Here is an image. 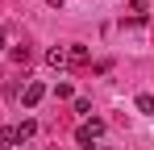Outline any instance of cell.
<instances>
[{"instance_id": "cell-1", "label": "cell", "mask_w": 154, "mask_h": 150, "mask_svg": "<svg viewBox=\"0 0 154 150\" xmlns=\"http://www.w3.org/2000/svg\"><path fill=\"white\" fill-rule=\"evenodd\" d=\"M100 138H104V121H100V117H88V121L75 129V142H79L83 150H92L96 142H100Z\"/></svg>"}, {"instance_id": "cell-2", "label": "cell", "mask_w": 154, "mask_h": 150, "mask_svg": "<svg viewBox=\"0 0 154 150\" xmlns=\"http://www.w3.org/2000/svg\"><path fill=\"white\" fill-rule=\"evenodd\" d=\"M42 96H46V83H38V79H29L25 92H21V100H25V108H33V104H42Z\"/></svg>"}, {"instance_id": "cell-3", "label": "cell", "mask_w": 154, "mask_h": 150, "mask_svg": "<svg viewBox=\"0 0 154 150\" xmlns=\"http://www.w3.org/2000/svg\"><path fill=\"white\" fill-rule=\"evenodd\" d=\"M46 63H50L54 71H63V67H71V58H67V46H54V50H46Z\"/></svg>"}, {"instance_id": "cell-4", "label": "cell", "mask_w": 154, "mask_h": 150, "mask_svg": "<svg viewBox=\"0 0 154 150\" xmlns=\"http://www.w3.org/2000/svg\"><path fill=\"white\" fill-rule=\"evenodd\" d=\"M0 150H21V138H17V129H13V125H4V129H0Z\"/></svg>"}, {"instance_id": "cell-5", "label": "cell", "mask_w": 154, "mask_h": 150, "mask_svg": "<svg viewBox=\"0 0 154 150\" xmlns=\"http://www.w3.org/2000/svg\"><path fill=\"white\" fill-rule=\"evenodd\" d=\"M13 129H17V138H21V142H29V138L38 133V121H33V117H25V121H21V125H13Z\"/></svg>"}, {"instance_id": "cell-6", "label": "cell", "mask_w": 154, "mask_h": 150, "mask_svg": "<svg viewBox=\"0 0 154 150\" xmlns=\"http://www.w3.org/2000/svg\"><path fill=\"white\" fill-rule=\"evenodd\" d=\"M129 8H133V21H146V13H150V0H129Z\"/></svg>"}, {"instance_id": "cell-7", "label": "cell", "mask_w": 154, "mask_h": 150, "mask_svg": "<svg viewBox=\"0 0 154 150\" xmlns=\"http://www.w3.org/2000/svg\"><path fill=\"white\" fill-rule=\"evenodd\" d=\"M54 96L58 100H75V88H71L67 79H58V83H54Z\"/></svg>"}, {"instance_id": "cell-8", "label": "cell", "mask_w": 154, "mask_h": 150, "mask_svg": "<svg viewBox=\"0 0 154 150\" xmlns=\"http://www.w3.org/2000/svg\"><path fill=\"white\" fill-rule=\"evenodd\" d=\"M67 58H71V67H83V63H88V50H83V46H71Z\"/></svg>"}, {"instance_id": "cell-9", "label": "cell", "mask_w": 154, "mask_h": 150, "mask_svg": "<svg viewBox=\"0 0 154 150\" xmlns=\"http://www.w3.org/2000/svg\"><path fill=\"white\" fill-rule=\"evenodd\" d=\"M8 58H13V63H21V67H25V63H29V46H13V50H8Z\"/></svg>"}, {"instance_id": "cell-10", "label": "cell", "mask_w": 154, "mask_h": 150, "mask_svg": "<svg viewBox=\"0 0 154 150\" xmlns=\"http://www.w3.org/2000/svg\"><path fill=\"white\" fill-rule=\"evenodd\" d=\"M137 113H146V117L154 113V96H150V92H142V96H137Z\"/></svg>"}, {"instance_id": "cell-11", "label": "cell", "mask_w": 154, "mask_h": 150, "mask_svg": "<svg viewBox=\"0 0 154 150\" xmlns=\"http://www.w3.org/2000/svg\"><path fill=\"white\" fill-rule=\"evenodd\" d=\"M75 113H83V121H88V117H92V104H88V100H79V96H75Z\"/></svg>"}, {"instance_id": "cell-12", "label": "cell", "mask_w": 154, "mask_h": 150, "mask_svg": "<svg viewBox=\"0 0 154 150\" xmlns=\"http://www.w3.org/2000/svg\"><path fill=\"white\" fill-rule=\"evenodd\" d=\"M92 150H117V146H112L108 138H100V142H96V146H92Z\"/></svg>"}, {"instance_id": "cell-13", "label": "cell", "mask_w": 154, "mask_h": 150, "mask_svg": "<svg viewBox=\"0 0 154 150\" xmlns=\"http://www.w3.org/2000/svg\"><path fill=\"white\" fill-rule=\"evenodd\" d=\"M8 46V29H4V25H0V50Z\"/></svg>"}, {"instance_id": "cell-14", "label": "cell", "mask_w": 154, "mask_h": 150, "mask_svg": "<svg viewBox=\"0 0 154 150\" xmlns=\"http://www.w3.org/2000/svg\"><path fill=\"white\" fill-rule=\"evenodd\" d=\"M46 4H50V8H63V0H46Z\"/></svg>"}]
</instances>
